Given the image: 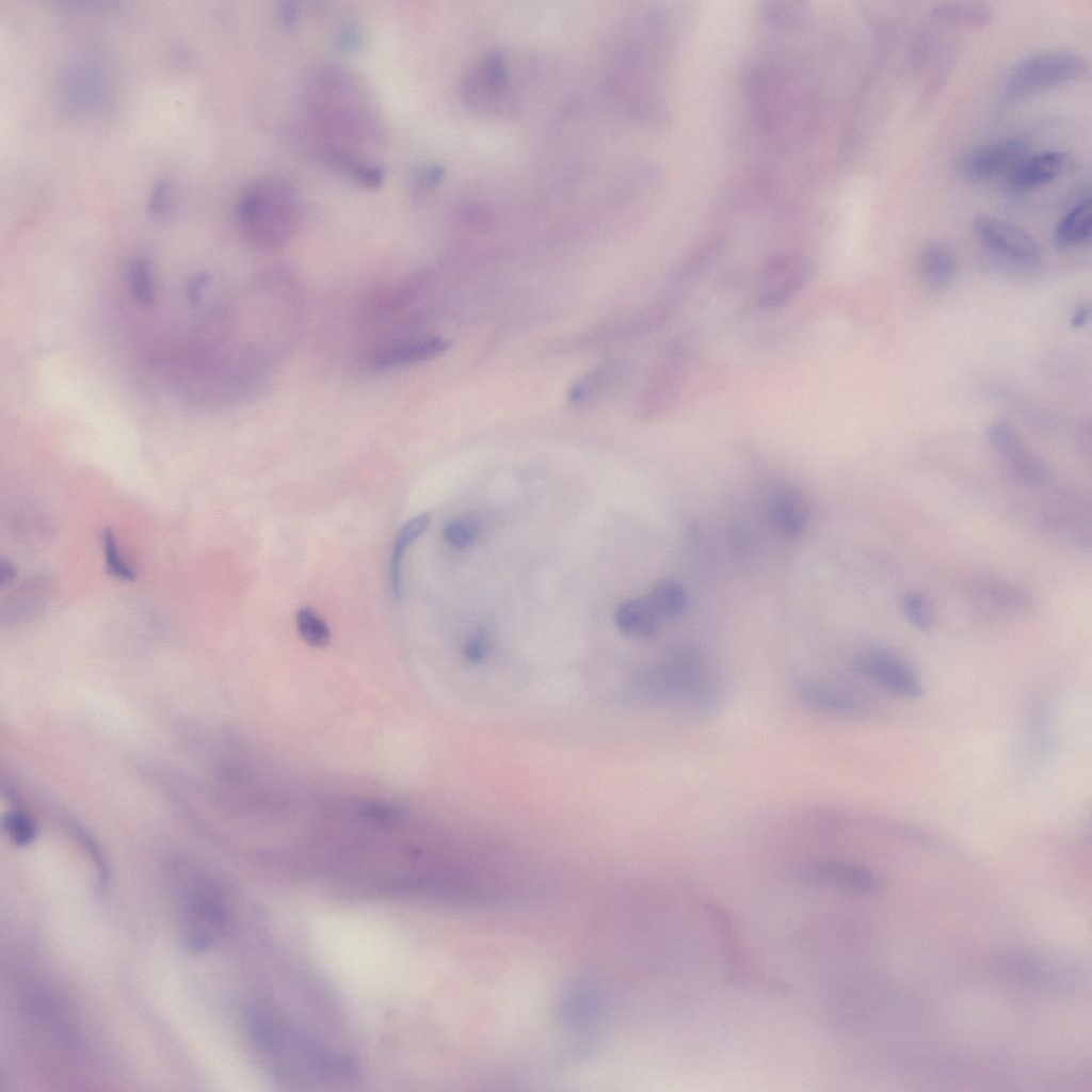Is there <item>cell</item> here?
<instances>
[{"label":"cell","instance_id":"484cf974","mask_svg":"<svg viewBox=\"0 0 1092 1092\" xmlns=\"http://www.w3.org/2000/svg\"><path fill=\"white\" fill-rule=\"evenodd\" d=\"M126 282L133 300L142 307L150 308L156 301V286L150 262L134 258L126 269Z\"/></svg>","mask_w":1092,"mask_h":1092},{"label":"cell","instance_id":"7402d4cb","mask_svg":"<svg viewBox=\"0 0 1092 1092\" xmlns=\"http://www.w3.org/2000/svg\"><path fill=\"white\" fill-rule=\"evenodd\" d=\"M1092 232L1091 197L1077 202L1057 223L1054 241L1060 247H1070L1087 242Z\"/></svg>","mask_w":1092,"mask_h":1092},{"label":"cell","instance_id":"d590c367","mask_svg":"<svg viewBox=\"0 0 1092 1092\" xmlns=\"http://www.w3.org/2000/svg\"><path fill=\"white\" fill-rule=\"evenodd\" d=\"M1090 314H1091V308H1090V305L1088 303H1082V304L1078 305L1075 308V310L1073 312V316L1071 318V325H1072V327H1074V328H1081V327H1083L1089 322Z\"/></svg>","mask_w":1092,"mask_h":1092},{"label":"cell","instance_id":"f546056e","mask_svg":"<svg viewBox=\"0 0 1092 1092\" xmlns=\"http://www.w3.org/2000/svg\"><path fill=\"white\" fill-rule=\"evenodd\" d=\"M102 546L109 571L119 579H133V571L126 564L118 552L115 537L110 530H106L102 534Z\"/></svg>","mask_w":1092,"mask_h":1092},{"label":"cell","instance_id":"6da1fadb","mask_svg":"<svg viewBox=\"0 0 1092 1092\" xmlns=\"http://www.w3.org/2000/svg\"><path fill=\"white\" fill-rule=\"evenodd\" d=\"M303 127L316 155L366 188H378L386 129L368 89L344 67H320L303 96Z\"/></svg>","mask_w":1092,"mask_h":1092},{"label":"cell","instance_id":"5bb4252c","mask_svg":"<svg viewBox=\"0 0 1092 1092\" xmlns=\"http://www.w3.org/2000/svg\"><path fill=\"white\" fill-rule=\"evenodd\" d=\"M797 878L805 883L831 887L853 895H869L881 886L880 878L865 866L842 861H823L802 867Z\"/></svg>","mask_w":1092,"mask_h":1092},{"label":"cell","instance_id":"1f68e13d","mask_svg":"<svg viewBox=\"0 0 1092 1092\" xmlns=\"http://www.w3.org/2000/svg\"><path fill=\"white\" fill-rule=\"evenodd\" d=\"M443 535L451 547L463 549L471 544L473 530L463 520H452L445 526Z\"/></svg>","mask_w":1092,"mask_h":1092},{"label":"cell","instance_id":"44dd1931","mask_svg":"<svg viewBox=\"0 0 1092 1092\" xmlns=\"http://www.w3.org/2000/svg\"><path fill=\"white\" fill-rule=\"evenodd\" d=\"M614 622L625 635L644 639L657 633L662 621L646 599L633 598L616 608Z\"/></svg>","mask_w":1092,"mask_h":1092},{"label":"cell","instance_id":"8992f818","mask_svg":"<svg viewBox=\"0 0 1092 1092\" xmlns=\"http://www.w3.org/2000/svg\"><path fill=\"white\" fill-rule=\"evenodd\" d=\"M1087 60L1069 50H1046L1017 62L1008 73L1005 89L1011 96L1038 93L1082 77Z\"/></svg>","mask_w":1092,"mask_h":1092},{"label":"cell","instance_id":"30bf717a","mask_svg":"<svg viewBox=\"0 0 1092 1092\" xmlns=\"http://www.w3.org/2000/svg\"><path fill=\"white\" fill-rule=\"evenodd\" d=\"M449 347V340L436 334L394 337L372 346L366 364L373 371L395 370L437 357Z\"/></svg>","mask_w":1092,"mask_h":1092},{"label":"cell","instance_id":"9a60e30c","mask_svg":"<svg viewBox=\"0 0 1092 1092\" xmlns=\"http://www.w3.org/2000/svg\"><path fill=\"white\" fill-rule=\"evenodd\" d=\"M973 229L986 246L1015 261L1029 263L1040 257L1038 241L1016 225L992 215L978 214L973 220Z\"/></svg>","mask_w":1092,"mask_h":1092},{"label":"cell","instance_id":"e575fe53","mask_svg":"<svg viewBox=\"0 0 1092 1092\" xmlns=\"http://www.w3.org/2000/svg\"><path fill=\"white\" fill-rule=\"evenodd\" d=\"M208 282H209V277L205 273H202V274L197 275L195 278H193L192 280H190V283L188 284V287H187V294H188V300H189L190 304H192V305L198 304V302L200 300V295H202V290H203L204 286H206L208 284Z\"/></svg>","mask_w":1092,"mask_h":1092},{"label":"cell","instance_id":"d6a6232c","mask_svg":"<svg viewBox=\"0 0 1092 1092\" xmlns=\"http://www.w3.org/2000/svg\"><path fill=\"white\" fill-rule=\"evenodd\" d=\"M444 171L438 166H430L421 170L415 178V188L422 193L436 188L443 180Z\"/></svg>","mask_w":1092,"mask_h":1092},{"label":"cell","instance_id":"603a6c76","mask_svg":"<svg viewBox=\"0 0 1092 1092\" xmlns=\"http://www.w3.org/2000/svg\"><path fill=\"white\" fill-rule=\"evenodd\" d=\"M932 19L959 27L981 28L993 17V10L983 2L956 1L936 5L931 12Z\"/></svg>","mask_w":1092,"mask_h":1092},{"label":"cell","instance_id":"cb8c5ba5","mask_svg":"<svg viewBox=\"0 0 1092 1092\" xmlns=\"http://www.w3.org/2000/svg\"><path fill=\"white\" fill-rule=\"evenodd\" d=\"M646 600L661 621L677 619L682 614L687 596L684 587L676 580L662 578L651 588Z\"/></svg>","mask_w":1092,"mask_h":1092},{"label":"cell","instance_id":"5b68a950","mask_svg":"<svg viewBox=\"0 0 1092 1092\" xmlns=\"http://www.w3.org/2000/svg\"><path fill=\"white\" fill-rule=\"evenodd\" d=\"M459 95L463 105L477 115H512L518 101L508 54L493 49L477 59L462 77Z\"/></svg>","mask_w":1092,"mask_h":1092},{"label":"cell","instance_id":"d6986e66","mask_svg":"<svg viewBox=\"0 0 1092 1092\" xmlns=\"http://www.w3.org/2000/svg\"><path fill=\"white\" fill-rule=\"evenodd\" d=\"M977 597L995 613L1019 614L1032 604L1031 596L1023 588L1009 581L986 579L976 588Z\"/></svg>","mask_w":1092,"mask_h":1092},{"label":"cell","instance_id":"83f0119b","mask_svg":"<svg viewBox=\"0 0 1092 1092\" xmlns=\"http://www.w3.org/2000/svg\"><path fill=\"white\" fill-rule=\"evenodd\" d=\"M295 622L301 638L310 646L325 647L330 643V628L314 609L301 608L296 612Z\"/></svg>","mask_w":1092,"mask_h":1092},{"label":"cell","instance_id":"ac0fdd59","mask_svg":"<svg viewBox=\"0 0 1092 1092\" xmlns=\"http://www.w3.org/2000/svg\"><path fill=\"white\" fill-rule=\"evenodd\" d=\"M626 370L613 363L600 365L588 372L569 390V400L577 405H589L604 399L620 387Z\"/></svg>","mask_w":1092,"mask_h":1092},{"label":"cell","instance_id":"ffe728a7","mask_svg":"<svg viewBox=\"0 0 1092 1092\" xmlns=\"http://www.w3.org/2000/svg\"><path fill=\"white\" fill-rule=\"evenodd\" d=\"M919 263L922 279L931 289L944 290L952 285L957 275V261L946 244L931 242L926 245Z\"/></svg>","mask_w":1092,"mask_h":1092},{"label":"cell","instance_id":"2e32d148","mask_svg":"<svg viewBox=\"0 0 1092 1092\" xmlns=\"http://www.w3.org/2000/svg\"><path fill=\"white\" fill-rule=\"evenodd\" d=\"M1074 166V157L1066 151L1028 155L1002 180L1003 188L1010 194H1022L1071 173Z\"/></svg>","mask_w":1092,"mask_h":1092},{"label":"cell","instance_id":"3957f363","mask_svg":"<svg viewBox=\"0 0 1092 1092\" xmlns=\"http://www.w3.org/2000/svg\"><path fill=\"white\" fill-rule=\"evenodd\" d=\"M303 211L293 187L283 178L267 176L244 189L236 206V222L243 240L260 251L289 243L301 228Z\"/></svg>","mask_w":1092,"mask_h":1092},{"label":"cell","instance_id":"52a82bcc","mask_svg":"<svg viewBox=\"0 0 1092 1092\" xmlns=\"http://www.w3.org/2000/svg\"><path fill=\"white\" fill-rule=\"evenodd\" d=\"M691 351L686 342L677 340L667 346L639 395V417L652 420L675 405L687 379Z\"/></svg>","mask_w":1092,"mask_h":1092},{"label":"cell","instance_id":"4fadbf2b","mask_svg":"<svg viewBox=\"0 0 1092 1092\" xmlns=\"http://www.w3.org/2000/svg\"><path fill=\"white\" fill-rule=\"evenodd\" d=\"M986 437L1019 482L1035 486L1048 481L1047 466L1025 445L1011 424L1006 421L992 423L987 428Z\"/></svg>","mask_w":1092,"mask_h":1092},{"label":"cell","instance_id":"d4e9b609","mask_svg":"<svg viewBox=\"0 0 1092 1092\" xmlns=\"http://www.w3.org/2000/svg\"><path fill=\"white\" fill-rule=\"evenodd\" d=\"M430 520L429 514H419L407 520L396 534L390 561V587L396 598L401 595L400 571L404 552L427 530Z\"/></svg>","mask_w":1092,"mask_h":1092},{"label":"cell","instance_id":"f1b7e54d","mask_svg":"<svg viewBox=\"0 0 1092 1092\" xmlns=\"http://www.w3.org/2000/svg\"><path fill=\"white\" fill-rule=\"evenodd\" d=\"M4 831L16 846H28L36 837L37 830L33 820L20 812H12L3 821Z\"/></svg>","mask_w":1092,"mask_h":1092},{"label":"cell","instance_id":"9c48e42d","mask_svg":"<svg viewBox=\"0 0 1092 1092\" xmlns=\"http://www.w3.org/2000/svg\"><path fill=\"white\" fill-rule=\"evenodd\" d=\"M1030 144L1023 138H1007L982 144L960 160V172L974 182L1002 180L1028 156Z\"/></svg>","mask_w":1092,"mask_h":1092},{"label":"cell","instance_id":"8fae6325","mask_svg":"<svg viewBox=\"0 0 1092 1092\" xmlns=\"http://www.w3.org/2000/svg\"><path fill=\"white\" fill-rule=\"evenodd\" d=\"M853 669L861 676L903 698L916 700L924 693L922 685L911 665L894 653L865 651L854 658Z\"/></svg>","mask_w":1092,"mask_h":1092},{"label":"cell","instance_id":"4dcf8cb0","mask_svg":"<svg viewBox=\"0 0 1092 1092\" xmlns=\"http://www.w3.org/2000/svg\"><path fill=\"white\" fill-rule=\"evenodd\" d=\"M172 207V191L168 182L162 180L157 182L154 187L149 203L148 211L156 219H163L168 215Z\"/></svg>","mask_w":1092,"mask_h":1092},{"label":"cell","instance_id":"ba28073f","mask_svg":"<svg viewBox=\"0 0 1092 1092\" xmlns=\"http://www.w3.org/2000/svg\"><path fill=\"white\" fill-rule=\"evenodd\" d=\"M812 264L800 254L781 252L764 263L756 289V305L761 310H773L785 305L806 286Z\"/></svg>","mask_w":1092,"mask_h":1092},{"label":"cell","instance_id":"836d02e7","mask_svg":"<svg viewBox=\"0 0 1092 1092\" xmlns=\"http://www.w3.org/2000/svg\"><path fill=\"white\" fill-rule=\"evenodd\" d=\"M485 639L481 633L475 635L465 645V656L469 660H480L485 655Z\"/></svg>","mask_w":1092,"mask_h":1092},{"label":"cell","instance_id":"7c38bea8","mask_svg":"<svg viewBox=\"0 0 1092 1092\" xmlns=\"http://www.w3.org/2000/svg\"><path fill=\"white\" fill-rule=\"evenodd\" d=\"M794 688L806 706L830 717L864 719L874 711V706L868 698L845 687L803 679L796 682Z\"/></svg>","mask_w":1092,"mask_h":1092},{"label":"cell","instance_id":"e0dca14e","mask_svg":"<svg viewBox=\"0 0 1092 1092\" xmlns=\"http://www.w3.org/2000/svg\"><path fill=\"white\" fill-rule=\"evenodd\" d=\"M766 514L770 527L781 537L793 540L806 528L809 510L804 494L788 483L777 484L770 491Z\"/></svg>","mask_w":1092,"mask_h":1092},{"label":"cell","instance_id":"7a4b0ae2","mask_svg":"<svg viewBox=\"0 0 1092 1092\" xmlns=\"http://www.w3.org/2000/svg\"><path fill=\"white\" fill-rule=\"evenodd\" d=\"M257 1048L283 1075L311 1082L346 1080L356 1074L352 1057L331 1048L264 1002L250 1012Z\"/></svg>","mask_w":1092,"mask_h":1092},{"label":"cell","instance_id":"4316f807","mask_svg":"<svg viewBox=\"0 0 1092 1092\" xmlns=\"http://www.w3.org/2000/svg\"><path fill=\"white\" fill-rule=\"evenodd\" d=\"M901 610L906 621L918 630H930L936 622L934 606L921 592L908 591L901 597Z\"/></svg>","mask_w":1092,"mask_h":1092},{"label":"cell","instance_id":"277c9868","mask_svg":"<svg viewBox=\"0 0 1092 1092\" xmlns=\"http://www.w3.org/2000/svg\"><path fill=\"white\" fill-rule=\"evenodd\" d=\"M175 899L182 938L193 951L214 945L227 927V913L215 886L195 869L179 876Z\"/></svg>","mask_w":1092,"mask_h":1092}]
</instances>
